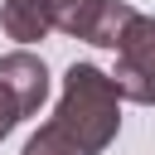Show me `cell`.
Masks as SVG:
<instances>
[{"label": "cell", "instance_id": "5b68a950", "mask_svg": "<svg viewBox=\"0 0 155 155\" xmlns=\"http://www.w3.org/2000/svg\"><path fill=\"white\" fill-rule=\"evenodd\" d=\"M140 10L136 5H126V0H102V10H97V19H92V29H87V44L92 48H111L116 53V44L126 39V29H131V19H136Z\"/></svg>", "mask_w": 155, "mask_h": 155}, {"label": "cell", "instance_id": "3957f363", "mask_svg": "<svg viewBox=\"0 0 155 155\" xmlns=\"http://www.w3.org/2000/svg\"><path fill=\"white\" fill-rule=\"evenodd\" d=\"M0 82L15 92V102H19L24 116H39V107L48 102V68H44V58L29 53L24 44L0 58Z\"/></svg>", "mask_w": 155, "mask_h": 155}, {"label": "cell", "instance_id": "52a82bcc", "mask_svg": "<svg viewBox=\"0 0 155 155\" xmlns=\"http://www.w3.org/2000/svg\"><path fill=\"white\" fill-rule=\"evenodd\" d=\"M19 121H24V111H19V102H15V92H10L5 82H0V140H5V136H10V131H15Z\"/></svg>", "mask_w": 155, "mask_h": 155}, {"label": "cell", "instance_id": "277c9868", "mask_svg": "<svg viewBox=\"0 0 155 155\" xmlns=\"http://www.w3.org/2000/svg\"><path fill=\"white\" fill-rule=\"evenodd\" d=\"M0 29L15 39V44H39L48 39L53 29V15H48V0H5L0 5Z\"/></svg>", "mask_w": 155, "mask_h": 155}, {"label": "cell", "instance_id": "7a4b0ae2", "mask_svg": "<svg viewBox=\"0 0 155 155\" xmlns=\"http://www.w3.org/2000/svg\"><path fill=\"white\" fill-rule=\"evenodd\" d=\"M116 87L136 107H155V15H136L126 39L116 44Z\"/></svg>", "mask_w": 155, "mask_h": 155}, {"label": "cell", "instance_id": "6da1fadb", "mask_svg": "<svg viewBox=\"0 0 155 155\" xmlns=\"http://www.w3.org/2000/svg\"><path fill=\"white\" fill-rule=\"evenodd\" d=\"M121 87L111 73H102L97 63H73L63 73V92L53 107V126L82 150V155H102L116 131H121Z\"/></svg>", "mask_w": 155, "mask_h": 155}, {"label": "cell", "instance_id": "8992f818", "mask_svg": "<svg viewBox=\"0 0 155 155\" xmlns=\"http://www.w3.org/2000/svg\"><path fill=\"white\" fill-rule=\"evenodd\" d=\"M97 10H102V0H48L53 29L68 34V39H82V44H87V29H92Z\"/></svg>", "mask_w": 155, "mask_h": 155}]
</instances>
